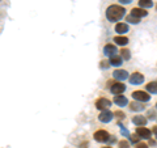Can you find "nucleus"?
Wrapping results in <instances>:
<instances>
[{"label":"nucleus","instance_id":"20e7f679","mask_svg":"<svg viewBox=\"0 0 157 148\" xmlns=\"http://www.w3.org/2000/svg\"><path fill=\"white\" fill-rule=\"evenodd\" d=\"M93 138H94V140L98 143H106V142L110 140L109 132L105 131V130H97L94 134H93Z\"/></svg>","mask_w":157,"mask_h":148},{"label":"nucleus","instance_id":"6ab92c4d","mask_svg":"<svg viewBox=\"0 0 157 148\" xmlns=\"http://www.w3.org/2000/svg\"><path fill=\"white\" fill-rule=\"evenodd\" d=\"M137 3H139L140 8H144V9H148V8L153 7V2H152V0H139Z\"/></svg>","mask_w":157,"mask_h":148},{"label":"nucleus","instance_id":"ddd939ff","mask_svg":"<svg viewBox=\"0 0 157 148\" xmlns=\"http://www.w3.org/2000/svg\"><path fill=\"white\" fill-rule=\"evenodd\" d=\"M114 103H117L118 106H121V107H123V106H127L128 105V100H127V97L123 96V95H117L114 96Z\"/></svg>","mask_w":157,"mask_h":148},{"label":"nucleus","instance_id":"c85d7f7f","mask_svg":"<svg viewBox=\"0 0 157 148\" xmlns=\"http://www.w3.org/2000/svg\"><path fill=\"white\" fill-rule=\"evenodd\" d=\"M119 3H122V4H130V3H132V0H119Z\"/></svg>","mask_w":157,"mask_h":148},{"label":"nucleus","instance_id":"f03ea898","mask_svg":"<svg viewBox=\"0 0 157 148\" xmlns=\"http://www.w3.org/2000/svg\"><path fill=\"white\" fill-rule=\"evenodd\" d=\"M131 97L134 98L135 101H139V102H148L151 100L149 93L144 92V91H134L131 93Z\"/></svg>","mask_w":157,"mask_h":148},{"label":"nucleus","instance_id":"c756f323","mask_svg":"<svg viewBox=\"0 0 157 148\" xmlns=\"http://www.w3.org/2000/svg\"><path fill=\"white\" fill-rule=\"evenodd\" d=\"M113 84H114V80H107V83H106V85H107V88H110Z\"/></svg>","mask_w":157,"mask_h":148},{"label":"nucleus","instance_id":"2f4dec72","mask_svg":"<svg viewBox=\"0 0 157 148\" xmlns=\"http://www.w3.org/2000/svg\"><path fill=\"white\" fill-rule=\"evenodd\" d=\"M80 147H81V148H86V147H88V143H86V142H84L82 144H80Z\"/></svg>","mask_w":157,"mask_h":148},{"label":"nucleus","instance_id":"4be33fe9","mask_svg":"<svg viewBox=\"0 0 157 148\" xmlns=\"http://www.w3.org/2000/svg\"><path fill=\"white\" fill-rule=\"evenodd\" d=\"M128 139H130V142L132 143V144H135V146H136L137 143H140V139H141V138L135 132V134H131V135L128 136Z\"/></svg>","mask_w":157,"mask_h":148},{"label":"nucleus","instance_id":"6e6552de","mask_svg":"<svg viewBox=\"0 0 157 148\" xmlns=\"http://www.w3.org/2000/svg\"><path fill=\"white\" fill-rule=\"evenodd\" d=\"M113 77L118 81H123V80H126V79H130L128 72H127L126 70H119V68L113 72Z\"/></svg>","mask_w":157,"mask_h":148},{"label":"nucleus","instance_id":"39448f33","mask_svg":"<svg viewBox=\"0 0 157 148\" xmlns=\"http://www.w3.org/2000/svg\"><path fill=\"white\" fill-rule=\"evenodd\" d=\"M126 91V85L122 81H117V83H114L113 85L110 87V92L113 93V95H122Z\"/></svg>","mask_w":157,"mask_h":148},{"label":"nucleus","instance_id":"5701e85b","mask_svg":"<svg viewBox=\"0 0 157 148\" xmlns=\"http://www.w3.org/2000/svg\"><path fill=\"white\" fill-rule=\"evenodd\" d=\"M118 127H119V129H121V132H122V135H123V136H127V138H128V136L131 135L130 132H128V130H127L126 127H124V126L121 123V121L118 122Z\"/></svg>","mask_w":157,"mask_h":148},{"label":"nucleus","instance_id":"aec40b11","mask_svg":"<svg viewBox=\"0 0 157 148\" xmlns=\"http://www.w3.org/2000/svg\"><path fill=\"white\" fill-rule=\"evenodd\" d=\"M121 56L123 58V60H130L131 59V51L128 49H122L121 50Z\"/></svg>","mask_w":157,"mask_h":148},{"label":"nucleus","instance_id":"473e14b6","mask_svg":"<svg viewBox=\"0 0 157 148\" xmlns=\"http://www.w3.org/2000/svg\"><path fill=\"white\" fill-rule=\"evenodd\" d=\"M115 142V138L114 136H111V139H110V143H114Z\"/></svg>","mask_w":157,"mask_h":148},{"label":"nucleus","instance_id":"f257e3e1","mask_svg":"<svg viewBox=\"0 0 157 148\" xmlns=\"http://www.w3.org/2000/svg\"><path fill=\"white\" fill-rule=\"evenodd\" d=\"M105 14L110 22H118L126 16V9L119 4H113V6H109L106 8Z\"/></svg>","mask_w":157,"mask_h":148},{"label":"nucleus","instance_id":"2eb2a0df","mask_svg":"<svg viewBox=\"0 0 157 148\" xmlns=\"http://www.w3.org/2000/svg\"><path fill=\"white\" fill-rule=\"evenodd\" d=\"M113 41H114V43H117L118 46H126V45H128V42H130L126 36H115L113 38Z\"/></svg>","mask_w":157,"mask_h":148},{"label":"nucleus","instance_id":"b1692460","mask_svg":"<svg viewBox=\"0 0 157 148\" xmlns=\"http://www.w3.org/2000/svg\"><path fill=\"white\" fill-rule=\"evenodd\" d=\"M114 117L118 118L119 121H122V119H124L126 118V114H124V111H122V110H115L114 111Z\"/></svg>","mask_w":157,"mask_h":148},{"label":"nucleus","instance_id":"f8f14e48","mask_svg":"<svg viewBox=\"0 0 157 148\" xmlns=\"http://www.w3.org/2000/svg\"><path fill=\"white\" fill-rule=\"evenodd\" d=\"M135 132L141 138V139H149L151 135H152V131L149 129H147V127H136Z\"/></svg>","mask_w":157,"mask_h":148},{"label":"nucleus","instance_id":"412c9836","mask_svg":"<svg viewBox=\"0 0 157 148\" xmlns=\"http://www.w3.org/2000/svg\"><path fill=\"white\" fill-rule=\"evenodd\" d=\"M126 22H130V24H134V25H136V24L140 22V18L132 16V14H128V16H126Z\"/></svg>","mask_w":157,"mask_h":148},{"label":"nucleus","instance_id":"f704fd0d","mask_svg":"<svg viewBox=\"0 0 157 148\" xmlns=\"http://www.w3.org/2000/svg\"><path fill=\"white\" fill-rule=\"evenodd\" d=\"M156 110H157V102H156Z\"/></svg>","mask_w":157,"mask_h":148},{"label":"nucleus","instance_id":"f3484780","mask_svg":"<svg viewBox=\"0 0 157 148\" xmlns=\"http://www.w3.org/2000/svg\"><path fill=\"white\" fill-rule=\"evenodd\" d=\"M145 89L148 93H152V95H157V81H149L145 85Z\"/></svg>","mask_w":157,"mask_h":148},{"label":"nucleus","instance_id":"4468645a","mask_svg":"<svg viewBox=\"0 0 157 148\" xmlns=\"http://www.w3.org/2000/svg\"><path fill=\"white\" fill-rule=\"evenodd\" d=\"M115 32L119 34V36H123L124 33L128 32V24L126 22H118L115 25Z\"/></svg>","mask_w":157,"mask_h":148},{"label":"nucleus","instance_id":"dca6fc26","mask_svg":"<svg viewBox=\"0 0 157 148\" xmlns=\"http://www.w3.org/2000/svg\"><path fill=\"white\" fill-rule=\"evenodd\" d=\"M128 107L131 109V111H143L145 109V106L143 105V102H139V101H132Z\"/></svg>","mask_w":157,"mask_h":148},{"label":"nucleus","instance_id":"cd10ccee","mask_svg":"<svg viewBox=\"0 0 157 148\" xmlns=\"http://www.w3.org/2000/svg\"><path fill=\"white\" fill-rule=\"evenodd\" d=\"M135 148H149V147H148V144H147V143L140 142V143H137V144L135 146Z\"/></svg>","mask_w":157,"mask_h":148},{"label":"nucleus","instance_id":"0eeeda50","mask_svg":"<svg viewBox=\"0 0 157 148\" xmlns=\"http://www.w3.org/2000/svg\"><path fill=\"white\" fill-rule=\"evenodd\" d=\"M128 80H130V83L132 84V85H139V84H141L144 81V75L140 73V72H134V73H131Z\"/></svg>","mask_w":157,"mask_h":148},{"label":"nucleus","instance_id":"7c9ffc66","mask_svg":"<svg viewBox=\"0 0 157 148\" xmlns=\"http://www.w3.org/2000/svg\"><path fill=\"white\" fill-rule=\"evenodd\" d=\"M152 132L155 134V136H156V139H157V126H155L153 129H152Z\"/></svg>","mask_w":157,"mask_h":148},{"label":"nucleus","instance_id":"423d86ee","mask_svg":"<svg viewBox=\"0 0 157 148\" xmlns=\"http://www.w3.org/2000/svg\"><path fill=\"white\" fill-rule=\"evenodd\" d=\"M113 118H114V113L110 111V110H104L100 113V115H98V119L100 122L102 123H109L113 121Z\"/></svg>","mask_w":157,"mask_h":148},{"label":"nucleus","instance_id":"393cba45","mask_svg":"<svg viewBox=\"0 0 157 148\" xmlns=\"http://www.w3.org/2000/svg\"><path fill=\"white\" fill-rule=\"evenodd\" d=\"M147 117H148V119H151V121H155L156 118H157V113H156V110H152V109H149V110H148V113H147Z\"/></svg>","mask_w":157,"mask_h":148},{"label":"nucleus","instance_id":"9b49d317","mask_svg":"<svg viewBox=\"0 0 157 148\" xmlns=\"http://www.w3.org/2000/svg\"><path fill=\"white\" fill-rule=\"evenodd\" d=\"M130 14H132V16H135L137 18H143V17L148 16V12H147V9H144V8L136 7V8H132L131 9V13Z\"/></svg>","mask_w":157,"mask_h":148},{"label":"nucleus","instance_id":"a878e982","mask_svg":"<svg viewBox=\"0 0 157 148\" xmlns=\"http://www.w3.org/2000/svg\"><path fill=\"white\" fill-rule=\"evenodd\" d=\"M111 64H110V60H101L100 62V68L101 70H107Z\"/></svg>","mask_w":157,"mask_h":148},{"label":"nucleus","instance_id":"9d476101","mask_svg":"<svg viewBox=\"0 0 157 148\" xmlns=\"http://www.w3.org/2000/svg\"><path fill=\"white\" fill-rule=\"evenodd\" d=\"M147 122H148V118L144 117V115L137 114V115L132 117V123H134L135 126H137V127H144L147 125Z\"/></svg>","mask_w":157,"mask_h":148},{"label":"nucleus","instance_id":"c9c22d12","mask_svg":"<svg viewBox=\"0 0 157 148\" xmlns=\"http://www.w3.org/2000/svg\"><path fill=\"white\" fill-rule=\"evenodd\" d=\"M156 9H157V6H156Z\"/></svg>","mask_w":157,"mask_h":148},{"label":"nucleus","instance_id":"7ed1b4c3","mask_svg":"<svg viewBox=\"0 0 157 148\" xmlns=\"http://www.w3.org/2000/svg\"><path fill=\"white\" fill-rule=\"evenodd\" d=\"M111 101L109 100V98H106V97H100V98H97L96 102H94V106L97 107L98 110H101V111H104V110H109V107L111 106Z\"/></svg>","mask_w":157,"mask_h":148},{"label":"nucleus","instance_id":"bb28decb","mask_svg":"<svg viewBox=\"0 0 157 148\" xmlns=\"http://www.w3.org/2000/svg\"><path fill=\"white\" fill-rule=\"evenodd\" d=\"M118 147L119 148H130V143L127 140H121V142H118Z\"/></svg>","mask_w":157,"mask_h":148},{"label":"nucleus","instance_id":"72a5a7b5","mask_svg":"<svg viewBox=\"0 0 157 148\" xmlns=\"http://www.w3.org/2000/svg\"><path fill=\"white\" fill-rule=\"evenodd\" d=\"M102 148H111V147H102Z\"/></svg>","mask_w":157,"mask_h":148},{"label":"nucleus","instance_id":"a211bd4d","mask_svg":"<svg viewBox=\"0 0 157 148\" xmlns=\"http://www.w3.org/2000/svg\"><path fill=\"white\" fill-rule=\"evenodd\" d=\"M122 62H123V58H122L121 55H115V56L110 58V64L114 66V67H119L122 64Z\"/></svg>","mask_w":157,"mask_h":148},{"label":"nucleus","instance_id":"1a4fd4ad","mask_svg":"<svg viewBox=\"0 0 157 148\" xmlns=\"http://www.w3.org/2000/svg\"><path fill=\"white\" fill-rule=\"evenodd\" d=\"M104 54L109 58L115 56V55H118V49L115 45H113V43H107V45L104 47Z\"/></svg>","mask_w":157,"mask_h":148}]
</instances>
